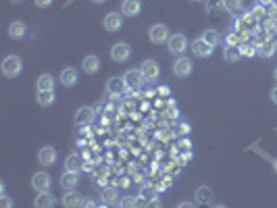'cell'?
I'll list each match as a JSON object with an SVG mask.
<instances>
[{"mask_svg": "<svg viewBox=\"0 0 277 208\" xmlns=\"http://www.w3.org/2000/svg\"><path fill=\"white\" fill-rule=\"evenodd\" d=\"M21 71H23V61L19 57H17V55L5 57V61H3V73L7 77H17Z\"/></svg>", "mask_w": 277, "mask_h": 208, "instance_id": "1", "label": "cell"}, {"mask_svg": "<svg viewBox=\"0 0 277 208\" xmlns=\"http://www.w3.org/2000/svg\"><path fill=\"white\" fill-rule=\"evenodd\" d=\"M167 46H169L171 55L183 57V52L190 48V42H188V38L183 36V33H173V36L169 38V42H167Z\"/></svg>", "mask_w": 277, "mask_h": 208, "instance_id": "2", "label": "cell"}, {"mask_svg": "<svg viewBox=\"0 0 277 208\" xmlns=\"http://www.w3.org/2000/svg\"><path fill=\"white\" fill-rule=\"evenodd\" d=\"M148 38L152 44H167L171 33H169V27L165 23H154L150 29H148Z\"/></svg>", "mask_w": 277, "mask_h": 208, "instance_id": "3", "label": "cell"}, {"mask_svg": "<svg viewBox=\"0 0 277 208\" xmlns=\"http://www.w3.org/2000/svg\"><path fill=\"white\" fill-rule=\"evenodd\" d=\"M123 79H125V85H127L129 92H137L142 88V83L146 81L140 69H127V71L123 73Z\"/></svg>", "mask_w": 277, "mask_h": 208, "instance_id": "4", "label": "cell"}, {"mask_svg": "<svg viewBox=\"0 0 277 208\" xmlns=\"http://www.w3.org/2000/svg\"><path fill=\"white\" fill-rule=\"evenodd\" d=\"M31 187L36 189V192H50V187H53V179H50V175L46 171H38V173H33V177H31Z\"/></svg>", "mask_w": 277, "mask_h": 208, "instance_id": "5", "label": "cell"}, {"mask_svg": "<svg viewBox=\"0 0 277 208\" xmlns=\"http://www.w3.org/2000/svg\"><path fill=\"white\" fill-rule=\"evenodd\" d=\"M131 57V46L127 42H117L111 46V59L115 63H125Z\"/></svg>", "mask_w": 277, "mask_h": 208, "instance_id": "6", "label": "cell"}, {"mask_svg": "<svg viewBox=\"0 0 277 208\" xmlns=\"http://www.w3.org/2000/svg\"><path fill=\"white\" fill-rule=\"evenodd\" d=\"M140 71H142V75H144L146 81H154V79H159V77H161V65H159L157 61H154V59H148V61L142 63Z\"/></svg>", "mask_w": 277, "mask_h": 208, "instance_id": "7", "label": "cell"}, {"mask_svg": "<svg viewBox=\"0 0 277 208\" xmlns=\"http://www.w3.org/2000/svg\"><path fill=\"white\" fill-rule=\"evenodd\" d=\"M94 119H96V113H94L92 107H81V109H77L73 121H75L77 127H88V125L94 123Z\"/></svg>", "mask_w": 277, "mask_h": 208, "instance_id": "8", "label": "cell"}, {"mask_svg": "<svg viewBox=\"0 0 277 208\" xmlns=\"http://www.w3.org/2000/svg\"><path fill=\"white\" fill-rule=\"evenodd\" d=\"M190 48H192V52L196 57H200V59H209L213 55V50H215V46L209 44L204 38H196L192 44H190Z\"/></svg>", "mask_w": 277, "mask_h": 208, "instance_id": "9", "label": "cell"}, {"mask_svg": "<svg viewBox=\"0 0 277 208\" xmlns=\"http://www.w3.org/2000/svg\"><path fill=\"white\" fill-rule=\"evenodd\" d=\"M192 71H194V63L190 61L188 57H179L175 63H173V73H175L177 77H181V79L188 77Z\"/></svg>", "mask_w": 277, "mask_h": 208, "instance_id": "10", "label": "cell"}, {"mask_svg": "<svg viewBox=\"0 0 277 208\" xmlns=\"http://www.w3.org/2000/svg\"><path fill=\"white\" fill-rule=\"evenodd\" d=\"M121 13H123V17L133 19V17H137L142 13V0H123V5H121Z\"/></svg>", "mask_w": 277, "mask_h": 208, "instance_id": "11", "label": "cell"}, {"mask_svg": "<svg viewBox=\"0 0 277 208\" xmlns=\"http://www.w3.org/2000/svg\"><path fill=\"white\" fill-rule=\"evenodd\" d=\"M38 163L42 167H53L57 163V150L53 146H44L40 152H38Z\"/></svg>", "mask_w": 277, "mask_h": 208, "instance_id": "12", "label": "cell"}, {"mask_svg": "<svg viewBox=\"0 0 277 208\" xmlns=\"http://www.w3.org/2000/svg\"><path fill=\"white\" fill-rule=\"evenodd\" d=\"M63 206H67V208H77V206H83L85 204V200H83V196L79 194V192H75V189H67V194L63 196Z\"/></svg>", "mask_w": 277, "mask_h": 208, "instance_id": "13", "label": "cell"}, {"mask_svg": "<svg viewBox=\"0 0 277 208\" xmlns=\"http://www.w3.org/2000/svg\"><path fill=\"white\" fill-rule=\"evenodd\" d=\"M125 90H127V85H125L123 77H111L107 81V94H111V96H121Z\"/></svg>", "mask_w": 277, "mask_h": 208, "instance_id": "14", "label": "cell"}, {"mask_svg": "<svg viewBox=\"0 0 277 208\" xmlns=\"http://www.w3.org/2000/svg\"><path fill=\"white\" fill-rule=\"evenodd\" d=\"M121 25H123V13H107V17H105L107 31H119Z\"/></svg>", "mask_w": 277, "mask_h": 208, "instance_id": "15", "label": "cell"}, {"mask_svg": "<svg viewBox=\"0 0 277 208\" xmlns=\"http://www.w3.org/2000/svg\"><path fill=\"white\" fill-rule=\"evenodd\" d=\"M79 185V173H75V171H65L63 173V177H61V187L65 189H75Z\"/></svg>", "mask_w": 277, "mask_h": 208, "instance_id": "16", "label": "cell"}, {"mask_svg": "<svg viewBox=\"0 0 277 208\" xmlns=\"http://www.w3.org/2000/svg\"><path fill=\"white\" fill-rule=\"evenodd\" d=\"M102 202L109 204V206H117V204H121L117 185H107L105 189H102Z\"/></svg>", "mask_w": 277, "mask_h": 208, "instance_id": "17", "label": "cell"}, {"mask_svg": "<svg viewBox=\"0 0 277 208\" xmlns=\"http://www.w3.org/2000/svg\"><path fill=\"white\" fill-rule=\"evenodd\" d=\"M81 69H83V73H88V75H94L100 71V59L94 57V55H88L83 61H81Z\"/></svg>", "mask_w": 277, "mask_h": 208, "instance_id": "18", "label": "cell"}, {"mask_svg": "<svg viewBox=\"0 0 277 208\" xmlns=\"http://www.w3.org/2000/svg\"><path fill=\"white\" fill-rule=\"evenodd\" d=\"M25 33H27V25L23 21H13L9 25V38L11 40H21V38H25Z\"/></svg>", "mask_w": 277, "mask_h": 208, "instance_id": "19", "label": "cell"}, {"mask_svg": "<svg viewBox=\"0 0 277 208\" xmlns=\"http://www.w3.org/2000/svg\"><path fill=\"white\" fill-rule=\"evenodd\" d=\"M61 83L65 85V88H73V85L77 83V71L73 67H67V69H63L61 71Z\"/></svg>", "mask_w": 277, "mask_h": 208, "instance_id": "20", "label": "cell"}, {"mask_svg": "<svg viewBox=\"0 0 277 208\" xmlns=\"http://www.w3.org/2000/svg\"><path fill=\"white\" fill-rule=\"evenodd\" d=\"M55 83H57V79H55L53 73H42V75L38 77V81H36V88H38V92L55 90Z\"/></svg>", "mask_w": 277, "mask_h": 208, "instance_id": "21", "label": "cell"}, {"mask_svg": "<svg viewBox=\"0 0 277 208\" xmlns=\"http://www.w3.org/2000/svg\"><path fill=\"white\" fill-rule=\"evenodd\" d=\"M81 167H83V161H81V156H79L77 152L69 154L67 159H65V171H75V173H79Z\"/></svg>", "mask_w": 277, "mask_h": 208, "instance_id": "22", "label": "cell"}, {"mask_svg": "<svg viewBox=\"0 0 277 208\" xmlns=\"http://www.w3.org/2000/svg\"><path fill=\"white\" fill-rule=\"evenodd\" d=\"M223 59L227 61V63H238L242 59V50L240 46H225L223 50Z\"/></svg>", "mask_w": 277, "mask_h": 208, "instance_id": "23", "label": "cell"}, {"mask_svg": "<svg viewBox=\"0 0 277 208\" xmlns=\"http://www.w3.org/2000/svg\"><path fill=\"white\" fill-rule=\"evenodd\" d=\"M275 52H277V44L273 40H267V42H263L261 46H258V55H261L263 59H271Z\"/></svg>", "mask_w": 277, "mask_h": 208, "instance_id": "24", "label": "cell"}, {"mask_svg": "<svg viewBox=\"0 0 277 208\" xmlns=\"http://www.w3.org/2000/svg\"><path fill=\"white\" fill-rule=\"evenodd\" d=\"M33 204H36V208H53L57 204V200L50 196L48 192H40V196L36 198V202H33Z\"/></svg>", "mask_w": 277, "mask_h": 208, "instance_id": "25", "label": "cell"}, {"mask_svg": "<svg viewBox=\"0 0 277 208\" xmlns=\"http://www.w3.org/2000/svg\"><path fill=\"white\" fill-rule=\"evenodd\" d=\"M55 90H44V92H38V104L40 107H50V104H55Z\"/></svg>", "mask_w": 277, "mask_h": 208, "instance_id": "26", "label": "cell"}, {"mask_svg": "<svg viewBox=\"0 0 277 208\" xmlns=\"http://www.w3.org/2000/svg\"><path fill=\"white\" fill-rule=\"evenodd\" d=\"M196 202H206V204H211L213 202V189L211 187H198L196 189Z\"/></svg>", "mask_w": 277, "mask_h": 208, "instance_id": "27", "label": "cell"}, {"mask_svg": "<svg viewBox=\"0 0 277 208\" xmlns=\"http://www.w3.org/2000/svg\"><path fill=\"white\" fill-rule=\"evenodd\" d=\"M223 9L227 13H238L244 9V0H223Z\"/></svg>", "mask_w": 277, "mask_h": 208, "instance_id": "28", "label": "cell"}, {"mask_svg": "<svg viewBox=\"0 0 277 208\" xmlns=\"http://www.w3.org/2000/svg\"><path fill=\"white\" fill-rule=\"evenodd\" d=\"M202 38L209 42V44H213V46H217L219 42H221V33L217 31V29H206L204 33H202Z\"/></svg>", "mask_w": 277, "mask_h": 208, "instance_id": "29", "label": "cell"}, {"mask_svg": "<svg viewBox=\"0 0 277 208\" xmlns=\"http://www.w3.org/2000/svg\"><path fill=\"white\" fill-rule=\"evenodd\" d=\"M240 50H242V57H254V55H258V46H252V44H242L240 46Z\"/></svg>", "mask_w": 277, "mask_h": 208, "instance_id": "30", "label": "cell"}, {"mask_svg": "<svg viewBox=\"0 0 277 208\" xmlns=\"http://www.w3.org/2000/svg\"><path fill=\"white\" fill-rule=\"evenodd\" d=\"M223 9V0H206V11L209 13H217Z\"/></svg>", "mask_w": 277, "mask_h": 208, "instance_id": "31", "label": "cell"}, {"mask_svg": "<svg viewBox=\"0 0 277 208\" xmlns=\"http://www.w3.org/2000/svg\"><path fill=\"white\" fill-rule=\"evenodd\" d=\"M265 9H267V7H263V5L256 3V7L252 9V17H254V19H263V17H265Z\"/></svg>", "mask_w": 277, "mask_h": 208, "instance_id": "32", "label": "cell"}, {"mask_svg": "<svg viewBox=\"0 0 277 208\" xmlns=\"http://www.w3.org/2000/svg\"><path fill=\"white\" fill-rule=\"evenodd\" d=\"M137 204H140V200L133 198V196H127V198L121 200V206H137Z\"/></svg>", "mask_w": 277, "mask_h": 208, "instance_id": "33", "label": "cell"}, {"mask_svg": "<svg viewBox=\"0 0 277 208\" xmlns=\"http://www.w3.org/2000/svg\"><path fill=\"white\" fill-rule=\"evenodd\" d=\"M33 3H36L40 9H46V7H50V5H53V0H33Z\"/></svg>", "mask_w": 277, "mask_h": 208, "instance_id": "34", "label": "cell"}, {"mask_svg": "<svg viewBox=\"0 0 277 208\" xmlns=\"http://www.w3.org/2000/svg\"><path fill=\"white\" fill-rule=\"evenodd\" d=\"M0 204H3L5 208H11V206H13V200H11L9 196H3V198H0Z\"/></svg>", "mask_w": 277, "mask_h": 208, "instance_id": "35", "label": "cell"}, {"mask_svg": "<svg viewBox=\"0 0 277 208\" xmlns=\"http://www.w3.org/2000/svg\"><path fill=\"white\" fill-rule=\"evenodd\" d=\"M142 196L150 202V198H152V189H148V187H142Z\"/></svg>", "mask_w": 277, "mask_h": 208, "instance_id": "36", "label": "cell"}, {"mask_svg": "<svg viewBox=\"0 0 277 208\" xmlns=\"http://www.w3.org/2000/svg\"><path fill=\"white\" fill-rule=\"evenodd\" d=\"M271 100H273V104H277V85L271 90Z\"/></svg>", "mask_w": 277, "mask_h": 208, "instance_id": "37", "label": "cell"}, {"mask_svg": "<svg viewBox=\"0 0 277 208\" xmlns=\"http://www.w3.org/2000/svg\"><path fill=\"white\" fill-rule=\"evenodd\" d=\"M258 5H263V7H271L273 5V0H256Z\"/></svg>", "mask_w": 277, "mask_h": 208, "instance_id": "38", "label": "cell"}, {"mask_svg": "<svg viewBox=\"0 0 277 208\" xmlns=\"http://www.w3.org/2000/svg\"><path fill=\"white\" fill-rule=\"evenodd\" d=\"M148 206H161V200L154 198V200H150V202H148Z\"/></svg>", "mask_w": 277, "mask_h": 208, "instance_id": "39", "label": "cell"}, {"mask_svg": "<svg viewBox=\"0 0 277 208\" xmlns=\"http://www.w3.org/2000/svg\"><path fill=\"white\" fill-rule=\"evenodd\" d=\"M271 19H277V7L271 9Z\"/></svg>", "mask_w": 277, "mask_h": 208, "instance_id": "40", "label": "cell"}, {"mask_svg": "<svg viewBox=\"0 0 277 208\" xmlns=\"http://www.w3.org/2000/svg\"><path fill=\"white\" fill-rule=\"evenodd\" d=\"M179 206H181V208H183V206H186V208H190V206H194V202H181Z\"/></svg>", "mask_w": 277, "mask_h": 208, "instance_id": "41", "label": "cell"}, {"mask_svg": "<svg viewBox=\"0 0 277 208\" xmlns=\"http://www.w3.org/2000/svg\"><path fill=\"white\" fill-rule=\"evenodd\" d=\"M83 206H98V204H96V202H92V200H85V204H83Z\"/></svg>", "mask_w": 277, "mask_h": 208, "instance_id": "42", "label": "cell"}, {"mask_svg": "<svg viewBox=\"0 0 277 208\" xmlns=\"http://www.w3.org/2000/svg\"><path fill=\"white\" fill-rule=\"evenodd\" d=\"M11 5H21V3H25V0H9Z\"/></svg>", "mask_w": 277, "mask_h": 208, "instance_id": "43", "label": "cell"}, {"mask_svg": "<svg viewBox=\"0 0 277 208\" xmlns=\"http://www.w3.org/2000/svg\"><path fill=\"white\" fill-rule=\"evenodd\" d=\"M94 5H102V3H107V0H92Z\"/></svg>", "mask_w": 277, "mask_h": 208, "instance_id": "44", "label": "cell"}, {"mask_svg": "<svg viewBox=\"0 0 277 208\" xmlns=\"http://www.w3.org/2000/svg\"><path fill=\"white\" fill-rule=\"evenodd\" d=\"M273 171H275V173H277V159H275V161H273Z\"/></svg>", "mask_w": 277, "mask_h": 208, "instance_id": "45", "label": "cell"}, {"mask_svg": "<svg viewBox=\"0 0 277 208\" xmlns=\"http://www.w3.org/2000/svg\"><path fill=\"white\" fill-rule=\"evenodd\" d=\"M273 77H275V81H277V67H275V71H273Z\"/></svg>", "mask_w": 277, "mask_h": 208, "instance_id": "46", "label": "cell"}, {"mask_svg": "<svg viewBox=\"0 0 277 208\" xmlns=\"http://www.w3.org/2000/svg\"><path fill=\"white\" fill-rule=\"evenodd\" d=\"M273 42H275V44H277V31H275V36H273Z\"/></svg>", "mask_w": 277, "mask_h": 208, "instance_id": "47", "label": "cell"}, {"mask_svg": "<svg viewBox=\"0 0 277 208\" xmlns=\"http://www.w3.org/2000/svg\"><path fill=\"white\" fill-rule=\"evenodd\" d=\"M271 7H277V0H273V5Z\"/></svg>", "mask_w": 277, "mask_h": 208, "instance_id": "48", "label": "cell"}, {"mask_svg": "<svg viewBox=\"0 0 277 208\" xmlns=\"http://www.w3.org/2000/svg\"><path fill=\"white\" fill-rule=\"evenodd\" d=\"M192 3H202V0H192Z\"/></svg>", "mask_w": 277, "mask_h": 208, "instance_id": "49", "label": "cell"}]
</instances>
